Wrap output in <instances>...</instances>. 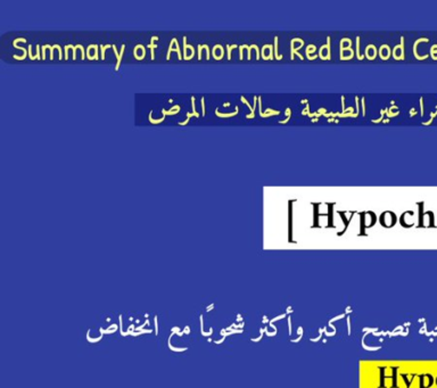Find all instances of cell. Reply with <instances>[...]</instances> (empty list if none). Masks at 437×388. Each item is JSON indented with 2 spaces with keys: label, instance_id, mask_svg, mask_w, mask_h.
Returning <instances> with one entry per match:
<instances>
[{
  "label": "cell",
  "instance_id": "cell-19",
  "mask_svg": "<svg viewBox=\"0 0 437 388\" xmlns=\"http://www.w3.org/2000/svg\"><path fill=\"white\" fill-rule=\"evenodd\" d=\"M202 59V46H198V60Z\"/></svg>",
  "mask_w": 437,
  "mask_h": 388
},
{
  "label": "cell",
  "instance_id": "cell-22",
  "mask_svg": "<svg viewBox=\"0 0 437 388\" xmlns=\"http://www.w3.org/2000/svg\"><path fill=\"white\" fill-rule=\"evenodd\" d=\"M191 117H195V114L194 113H187V118L190 119Z\"/></svg>",
  "mask_w": 437,
  "mask_h": 388
},
{
  "label": "cell",
  "instance_id": "cell-12",
  "mask_svg": "<svg viewBox=\"0 0 437 388\" xmlns=\"http://www.w3.org/2000/svg\"><path fill=\"white\" fill-rule=\"evenodd\" d=\"M43 47L46 48V49H47V48L50 49V60H52V59H53V57H52V53H53V47H52V46H49V44H46V46H43Z\"/></svg>",
  "mask_w": 437,
  "mask_h": 388
},
{
  "label": "cell",
  "instance_id": "cell-24",
  "mask_svg": "<svg viewBox=\"0 0 437 388\" xmlns=\"http://www.w3.org/2000/svg\"><path fill=\"white\" fill-rule=\"evenodd\" d=\"M157 39H158V37H153V38H151V42H154L155 40H157Z\"/></svg>",
  "mask_w": 437,
  "mask_h": 388
},
{
  "label": "cell",
  "instance_id": "cell-20",
  "mask_svg": "<svg viewBox=\"0 0 437 388\" xmlns=\"http://www.w3.org/2000/svg\"><path fill=\"white\" fill-rule=\"evenodd\" d=\"M35 59L40 60L41 57H40V52H39V44H37V55H35Z\"/></svg>",
  "mask_w": 437,
  "mask_h": 388
},
{
  "label": "cell",
  "instance_id": "cell-11",
  "mask_svg": "<svg viewBox=\"0 0 437 388\" xmlns=\"http://www.w3.org/2000/svg\"><path fill=\"white\" fill-rule=\"evenodd\" d=\"M154 322H155V334L156 335H158V325H157V316L155 315L154 318Z\"/></svg>",
  "mask_w": 437,
  "mask_h": 388
},
{
  "label": "cell",
  "instance_id": "cell-3",
  "mask_svg": "<svg viewBox=\"0 0 437 388\" xmlns=\"http://www.w3.org/2000/svg\"><path fill=\"white\" fill-rule=\"evenodd\" d=\"M176 332H172L171 334V336L169 337V347H170V349L172 350V351H175V352H185V351H187L188 350V347H184V349H181V347H175V346H172V344H171V338H172V336L175 335Z\"/></svg>",
  "mask_w": 437,
  "mask_h": 388
},
{
  "label": "cell",
  "instance_id": "cell-6",
  "mask_svg": "<svg viewBox=\"0 0 437 388\" xmlns=\"http://www.w3.org/2000/svg\"><path fill=\"white\" fill-rule=\"evenodd\" d=\"M151 113H153V112H150V113H149L148 119H149V121H150L151 123H154V124H157V123L163 122V121H164V119H166V115H164L163 118H160V119H158V120H154L153 118H151Z\"/></svg>",
  "mask_w": 437,
  "mask_h": 388
},
{
  "label": "cell",
  "instance_id": "cell-17",
  "mask_svg": "<svg viewBox=\"0 0 437 388\" xmlns=\"http://www.w3.org/2000/svg\"><path fill=\"white\" fill-rule=\"evenodd\" d=\"M235 47H237V46H230V47H227V49H228V59H229V60L231 59V49L235 48Z\"/></svg>",
  "mask_w": 437,
  "mask_h": 388
},
{
  "label": "cell",
  "instance_id": "cell-9",
  "mask_svg": "<svg viewBox=\"0 0 437 388\" xmlns=\"http://www.w3.org/2000/svg\"><path fill=\"white\" fill-rule=\"evenodd\" d=\"M191 107H193V113L195 114V117L196 118H199V114L196 112V109H195V97L193 96L191 97Z\"/></svg>",
  "mask_w": 437,
  "mask_h": 388
},
{
  "label": "cell",
  "instance_id": "cell-8",
  "mask_svg": "<svg viewBox=\"0 0 437 388\" xmlns=\"http://www.w3.org/2000/svg\"><path fill=\"white\" fill-rule=\"evenodd\" d=\"M89 332H90V330H89L88 331V334H87V338H88V341L90 342V343H97V342H99V341H101V336L100 337H98V338H90V336H89Z\"/></svg>",
  "mask_w": 437,
  "mask_h": 388
},
{
  "label": "cell",
  "instance_id": "cell-7",
  "mask_svg": "<svg viewBox=\"0 0 437 388\" xmlns=\"http://www.w3.org/2000/svg\"><path fill=\"white\" fill-rule=\"evenodd\" d=\"M14 47H15V48L21 49V50H23V52H24V55H23V56H21V57H19V56H14V59H16V60H24L25 57H26V55H28V51H26V49L23 48V47H21V46H14Z\"/></svg>",
  "mask_w": 437,
  "mask_h": 388
},
{
  "label": "cell",
  "instance_id": "cell-13",
  "mask_svg": "<svg viewBox=\"0 0 437 388\" xmlns=\"http://www.w3.org/2000/svg\"><path fill=\"white\" fill-rule=\"evenodd\" d=\"M17 42H26V40H25V39H23V38H19V39H15V40H14V42H13V44H17Z\"/></svg>",
  "mask_w": 437,
  "mask_h": 388
},
{
  "label": "cell",
  "instance_id": "cell-26",
  "mask_svg": "<svg viewBox=\"0 0 437 388\" xmlns=\"http://www.w3.org/2000/svg\"><path fill=\"white\" fill-rule=\"evenodd\" d=\"M229 105H230V104H229V102H225V104H224V106H225V107H227V106H228V107H229Z\"/></svg>",
  "mask_w": 437,
  "mask_h": 388
},
{
  "label": "cell",
  "instance_id": "cell-15",
  "mask_svg": "<svg viewBox=\"0 0 437 388\" xmlns=\"http://www.w3.org/2000/svg\"><path fill=\"white\" fill-rule=\"evenodd\" d=\"M69 48H70V44L69 46H65V60H68L69 59Z\"/></svg>",
  "mask_w": 437,
  "mask_h": 388
},
{
  "label": "cell",
  "instance_id": "cell-18",
  "mask_svg": "<svg viewBox=\"0 0 437 388\" xmlns=\"http://www.w3.org/2000/svg\"><path fill=\"white\" fill-rule=\"evenodd\" d=\"M204 97L202 98V100H200V104H202V109H203V117L205 115V104H204Z\"/></svg>",
  "mask_w": 437,
  "mask_h": 388
},
{
  "label": "cell",
  "instance_id": "cell-16",
  "mask_svg": "<svg viewBox=\"0 0 437 388\" xmlns=\"http://www.w3.org/2000/svg\"><path fill=\"white\" fill-rule=\"evenodd\" d=\"M31 48H32V46H31V44H30V46H29V56H30V59H31V60H35V56L32 55V51H31Z\"/></svg>",
  "mask_w": 437,
  "mask_h": 388
},
{
  "label": "cell",
  "instance_id": "cell-23",
  "mask_svg": "<svg viewBox=\"0 0 437 388\" xmlns=\"http://www.w3.org/2000/svg\"><path fill=\"white\" fill-rule=\"evenodd\" d=\"M149 47L151 48V49H154V48H156L157 46H156V44H154V42H150V44H149Z\"/></svg>",
  "mask_w": 437,
  "mask_h": 388
},
{
  "label": "cell",
  "instance_id": "cell-2",
  "mask_svg": "<svg viewBox=\"0 0 437 388\" xmlns=\"http://www.w3.org/2000/svg\"><path fill=\"white\" fill-rule=\"evenodd\" d=\"M112 47H113V50H114V52H115V55H117V59H118V64H117V68H115V70H119V68H120V64H121V60H122V55H123V52H124V49H126V46H123L121 47V51H120V53L118 52V49H117V46H114V44H112Z\"/></svg>",
  "mask_w": 437,
  "mask_h": 388
},
{
  "label": "cell",
  "instance_id": "cell-21",
  "mask_svg": "<svg viewBox=\"0 0 437 388\" xmlns=\"http://www.w3.org/2000/svg\"><path fill=\"white\" fill-rule=\"evenodd\" d=\"M188 121H189V119H187V120H186V121H184V122H180L179 124H180V126H186V124H187V123H188Z\"/></svg>",
  "mask_w": 437,
  "mask_h": 388
},
{
  "label": "cell",
  "instance_id": "cell-5",
  "mask_svg": "<svg viewBox=\"0 0 437 388\" xmlns=\"http://www.w3.org/2000/svg\"><path fill=\"white\" fill-rule=\"evenodd\" d=\"M242 101H243V102H245V104H246V105H247V106L249 107V109H251V110H252V113H251V114H249V115H247V117H246V119H252V118H254V115H255V114H254V113H255V109H254V108H252V107H251V105H249V104H248V102H247V100H246V99H245V97H242Z\"/></svg>",
  "mask_w": 437,
  "mask_h": 388
},
{
  "label": "cell",
  "instance_id": "cell-14",
  "mask_svg": "<svg viewBox=\"0 0 437 388\" xmlns=\"http://www.w3.org/2000/svg\"><path fill=\"white\" fill-rule=\"evenodd\" d=\"M95 55H93V60H98V46L97 44H95Z\"/></svg>",
  "mask_w": 437,
  "mask_h": 388
},
{
  "label": "cell",
  "instance_id": "cell-1",
  "mask_svg": "<svg viewBox=\"0 0 437 388\" xmlns=\"http://www.w3.org/2000/svg\"><path fill=\"white\" fill-rule=\"evenodd\" d=\"M172 51H176L178 53V59H179L180 61L182 60V56H181V52H180V46H179V44H178V41H177L176 38L171 40L170 47H169V50H168L167 60H170V55H171Z\"/></svg>",
  "mask_w": 437,
  "mask_h": 388
},
{
  "label": "cell",
  "instance_id": "cell-4",
  "mask_svg": "<svg viewBox=\"0 0 437 388\" xmlns=\"http://www.w3.org/2000/svg\"><path fill=\"white\" fill-rule=\"evenodd\" d=\"M238 113V107H236V112H234V113H229V114H221V113H219V110H215V114L217 115V117H220V118H229V117H234V115H236Z\"/></svg>",
  "mask_w": 437,
  "mask_h": 388
},
{
  "label": "cell",
  "instance_id": "cell-25",
  "mask_svg": "<svg viewBox=\"0 0 437 388\" xmlns=\"http://www.w3.org/2000/svg\"><path fill=\"white\" fill-rule=\"evenodd\" d=\"M185 331H186V334H189V327H186Z\"/></svg>",
  "mask_w": 437,
  "mask_h": 388
},
{
  "label": "cell",
  "instance_id": "cell-10",
  "mask_svg": "<svg viewBox=\"0 0 437 388\" xmlns=\"http://www.w3.org/2000/svg\"><path fill=\"white\" fill-rule=\"evenodd\" d=\"M112 46H110V44H107V46H100V50H101V60H105V50L107 48H110Z\"/></svg>",
  "mask_w": 437,
  "mask_h": 388
}]
</instances>
